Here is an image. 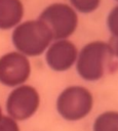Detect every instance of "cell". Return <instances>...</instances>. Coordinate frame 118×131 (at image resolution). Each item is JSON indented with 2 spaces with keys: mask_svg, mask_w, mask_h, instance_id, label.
Masks as SVG:
<instances>
[{
  "mask_svg": "<svg viewBox=\"0 0 118 131\" xmlns=\"http://www.w3.org/2000/svg\"><path fill=\"white\" fill-rule=\"evenodd\" d=\"M3 117V115H2V111H1V107H0V120H1V118Z\"/></svg>",
  "mask_w": 118,
  "mask_h": 131,
  "instance_id": "14",
  "label": "cell"
},
{
  "mask_svg": "<svg viewBox=\"0 0 118 131\" xmlns=\"http://www.w3.org/2000/svg\"><path fill=\"white\" fill-rule=\"evenodd\" d=\"M108 44L111 48V51L116 59H118V35L111 36L110 40L108 41Z\"/></svg>",
  "mask_w": 118,
  "mask_h": 131,
  "instance_id": "13",
  "label": "cell"
},
{
  "mask_svg": "<svg viewBox=\"0 0 118 131\" xmlns=\"http://www.w3.org/2000/svg\"><path fill=\"white\" fill-rule=\"evenodd\" d=\"M107 26L111 33V36L118 35V5L110 10L107 17Z\"/></svg>",
  "mask_w": 118,
  "mask_h": 131,
  "instance_id": "11",
  "label": "cell"
},
{
  "mask_svg": "<svg viewBox=\"0 0 118 131\" xmlns=\"http://www.w3.org/2000/svg\"><path fill=\"white\" fill-rule=\"evenodd\" d=\"M93 104L94 98L88 88L82 85H71L58 94L55 107L64 120L78 122L91 113Z\"/></svg>",
  "mask_w": 118,
  "mask_h": 131,
  "instance_id": "3",
  "label": "cell"
},
{
  "mask_svg": "<svg viewBox=\"0 0 118 131\" xmlns=\"http://www.w3.org/2000/svg\"><path fill=\"white\" fill-rule=\"evenodd\" d=\"M71 6L78 12L91 13L96 10L101 4V0H70Z\"/></svg>",
  "mask_w": 118,
  "mask_h": 131,
  "instance_id": "10",
  "label": "cell"
},
{
  "mask_svg": "<svg viewBox=\"0 0 118 131\" xmlns=\"http://www.w3.org/2000/svg\"><path fill=\"white\" fill-rule=\"evenodd\" d=\"M0 131H19V127L14 119L3 116L0 120Z\"/></svg>",
  "mask_w": 118,
  "mask_h": 131,
  "instance_id": "12",
  "label": "cell"
},
{
  "mask_svg": "<svg viewBox=\"0 0 118 131\" xmlns=\"http://www.w3.org/2000/svg\"><path fill=\"white\" fill-rule=\"evenodd\" d=\"M50 30L53 40L68 39L77 30V11L69 4L52 3L45 7L38 17Z\"/></svg>",
  "mask_w": 118,
  "mask_h": 131,
  "instance_id": "4",
  "label": "cell"
},
{
  "mask_svg": "<svg viewBox=\"0 0 118 131\" xmlns=\"http://www.w3.org/2000/svg\"><path fill=\"white\" fill-rule=\"evenodd\" d=\"M117 66L108 42L96 40L85 44L78 52L75 68L78 76L86 82H97L114 73Z\"/></svg>",
  "mask_w": 118,
  "mask_h": 131,
  "instance_id": "1",
  "label": "cell"
},
{
  "mask_svg": "<svg viewBox=\"0 0 118 131\" xmlns=\"http://www.w3.org/2000/svg\"><path fill=\"white\" fill-rule=\"evenodd\" d=\"M40 95L31 85L16 86L8 95L6 111L9 117L15 121H24L31 118L39 108Z\"/></svg>",
  "mask_w": 118,
  "mask_h": 131,
  "instance_id": "5",
  "label": "cell"
},
{
  "mask_svg": "<svg viewBox=\"0 0 118 131\" xmlns=\"http://www.w3.org/2000/svg\"><path fill=\"white\" fill-rule=\"evenodd\" d=\"M12 43L26 56H38L46 51L53 41L48 27L39 18L18 24L12 32Z\"/></svg>",
  "mask_w": 118,
  "mask_h": 131,
  "instance_id": "2",
  "label": "cell"
},
{
  "mask_svg": "<svg viewBox=\"0 0 118 131\" xmlns=\"http://www.w3.org/2000/svg\"><path fill=\"white\" fill-rule=\"evenodd\" d=\"M78 52L77 46L69 39L53 40L45 51V61L55 72H67L75 67Z\"/></svg>",
  "mask_w": 118,
  "mask_h": 131,
  "instance_id": "7",
  "label": "cell"
},
{
  "mask_svg": "<svg viewBox=\"0 0 118 131\" xmlns=\"http://www.w3.org/2000/svg\"><path fill=\"white\" fill-rule=\"evenodd\" d=\"M92 131H118V111L101 113L93 121Z\"/></svg>",
  "mask_w": 118,
  "mask_h": 131,
  "instance_id": "9",
  "label": "cell"
},
{
  "mask_svg": "<svg viewBox=\"0 0 118 131\" xmlns=\"http://www.w3.org/2000/svg\"><path fill=\"white\" fill-rule=\"evenodd\" d=\"M116 1H118V0H116Z\"/></svg>",
  "mask_w": 118,
  "mask_h": 131,
  "instance_id": "15",
  "label": "cell"
},
{
  "mask_svg": "<svg viewBox=\"0 0 118 131\" xmlns=\"http://www.w3.org/2000/svg\"><path fill=\"white\" fill-rule=\"evenodd\" d=\"M21 0H0V30H9L21 24L24 16Z\"/></svg>",
  "mask_w": 118,
  "mask_h": 131,
  "instance_id": "8",
  "label": "cell"
},
{
  "mask_svg": "<svg viewBox=\"0 0 118 131\" xmlns=\"http://www.w3.org/2000/svg\"><path fill=\"white\" fill-rule=\"evenodd\" d=\"M31 75L28 56L18 51L8 52L0 57V83L8 87L23 85Z\"/></svg>",
  "mask_w": 118,
  "mask_h": 131,
  "instance_id": "6",
  "label": "cell"
}]
</instances>
